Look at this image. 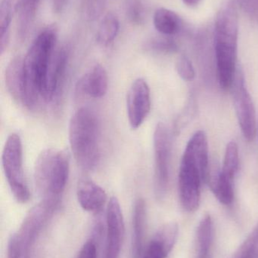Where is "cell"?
Masks as SVG:
<instances>
[{
  "mask_svg": "<svg viewBox=\"0 0 258 258\" xmlns=\"http://www.w3.org/2000/svg\"><path fill=\"white\" fill-rule=\"evenodd\" d=\"M57 30L53 26L44 29L33 41L23 59L24 92L22 104L32 109L43 100L45 81L53 58Z\"/></svg>",
  "mask_w": 258,
  "mask_h": 258,
  "instance_id": "1",
  "label": "cell"
},
{
  "mask_svg": "<svg viewBox=\"0 0 258 258\" xmlns=\"http://www.w3.org/2000/svg\"><path fill=\"white\" fill-rule=\"evenodd\" d=\"M239 21L236 8L227 5L222 8L215 21V46L220 86L231 89L236 77Z\"/></svg>",
  "mask_w": 258,
  "mask_h": 258,
  "instance_id": "2",
  "label": "cell"
},
{
  "mask_svg": "<svg viewBox=\"0 0 258 258\" xmlns=\"http://www.w3.org/2000/svg\"><path fill=\"white\" fill-rule=\"evenodd\" d=\"M69 143L80 168L92 170L100 158V125L93 110L81 107L74 113L69 125Z\"/></svg>",
  "mask_w": 258,
  "mask_h": 258,
  "instance_id": "3",
  "label": "cell"
},
{
  "mask_svg": "<svg viewBox=\"0 0 258 258\" xmlns=\"http://www.w3.org/2000/svg\"><path fill=\"white\" fill-rule=\"evenodd\" d=\"M69 159L66 151L56 149H47L39 155L33 177L42 198L60 201L68 183Z\"/></svg>",
  "mask_w": 258,
  "mask_h": 258,
  "instance_id": "4",
  "label": "cell"
},
{
  "mask_svg": "<svg viewBox=\"0 0 258 258\" xmlns=\"http://www.w3.org/2000/svg\"><path fill=\"white\" fill-rule=\"evenodd\" d=\"M3 171L15 200L26 203L30 197L23 168V147L21 138L12 134L6 140L2 155Z\"/></svg>",
  "mask_w": 258,
  "mask_h": 258,
  "instance_id": "5",
  "label": "cell"
},
{
  "mask_svg": "<svg viewBox=\"0 0 258 258\" xmlns=\"http://www.w3.org/2000/svg\"><path fill=\"white\" fill-rule=\"evenodd\" d=\"M231 89L235 110L242 135L247 141H254L257 132L255 107L247 89L242 70L237 69Z\"/></svg>",
  "mask_w": 258,
  "mask_h": 258,
  "instance_id": "6",
  "label": "cell"
},
{
  "mask_svg": "<svg viewBox=\"0 0 258 258\" xmlns=\"http://www.w3.org/2000/svg\"><path fill=\"white\" fill-rule=\"evenodd\" d=\"M59 200L43 199L26 215L16 235L24 248V255L34 243L39 232L59 205Z\"/></svg>",
  "mask_w": 258,
  "mask_h": 258,
  "instance_id": "7",
  "label": "cell"
},
{
  "mask_svg": "<svg viewBox=\"0 0 258 258\" xmlns=\"http://www.w3.org/2000/svg\"><path fill=\"white\" fill-rule=\"evenodd\" d=\"M154 185L156 194L163 197L169 183L171 140L166 125L159 122L154 132Z\"/></svg>",
  "mask_w": 258,
  "mask_h": 258,
  "instance_id": "8",
  "label": "cell"
},
{
  "mask_svg": "<svg viewBox=\"0 0 258 258\" xmlns=\"http://www.w3.org/2000/svg\"><path fill=\"white\" fill-rule=\"evenodd\" d=\"M205 182L198 170L190 162L182 159L178 176L180 203L185 210L194 212L201 201V188Z\"/></svg>",
  "mask_w": 258,
  "mask_h": 258,
  "instance_id": "9",
  "label": "cell"
},
{
  "mask_svg": "<svg viewBox=\"0 0 258 258\" xmlns=\"http://www.w3.org/2000/svg\"><path fill=\"white\" fill-rule=\"evenodd\" d=\"M127 116L133 129L139 128L151 110L150 89L145 80L137 79L128 91L127 98Z\"/></svg>",
  "mask_w": 258,
  "mask_h": 258,
  "instance_id": "10",
  "label": "cell"
},
{
  "mask_svg": "<svg viewBox=\"0 0 258 258\" xmlns=\"http://www.w3.org/2000/svg\"><path fill=\"white\" fill-rule=\"evenodd\" d=\"M107 239L104 258H118L124 238V216L116 197L110 199L106 211Z\"/></svg>",
  "mask_w": 258,
  "mask_h": 258,
  "instance_id": "11",
  "label": "cell"
},
{
  "mask_svg": "<svg viewBox=\"0 0 258 258\" xmlns=\"http://www.w3.org/2000/svg\"><path fill=\"white\" fill-rule=\"evenodd\" d=\"M68 59L69 52L65 48H61L51 58L44 91L43 101L45 102L54 101L60 95L66 74Z\"/></svg>",
  "mask_w": 258,
  "mask_h": 258,
  "instance_id": "12",
  "label": "cell"
},
{
  "mask_svg": "<svg viewBox=\"0 0 258 258\" xmlns=\"http://www.w3.org/2000/svg\"><path fill=\"white\" fill-rule=\"evenodd\" d=\"M178 233L177 223L164 224L154 233L139 258H166L177 242Z\"/></svg>",
  "mask_w": 258,
  "mask_h": 258,
  "instance_id": "13",
  "label": "cell"
},
{
  "mask_svg": "<svg viewBox=\"0 0 258 258\" xmlns=\"http://www.w3.org/2000/svg\"><path fill=\"white\" fill-rule=\"evenodd\" d=\"M182 159L192 164L207 181L209 175V142L204 131H198L192 135Z\"/></svg>",
  "mask_w": 258,
  "mask_h": 258,
  "instance_id": "14",
  "label": "cell"
},
{
  "mask_svg": "<svg viewBox=\"0 0 258 258\" xmlns=\"http://www.w3.org/2000/svg\"><path fill=\"white\" fill-rule=\"evenodd\" d=\"M109 88V77L101 65L95 64L77 82V94L92 98H101L106 95Z\"/></svg>",
  "mask_w": 258,
  "mask_h": 258,
  "instance_id": "15",
  "label": "cell"
},
{
  "mask_svg": "<svg viewBox=\"0 0 258 258\" xmlns=\"http://www.w3.org/2000/svg\"><path fill=\"white\" fill-rule=\"evenodd\" d=\"M77 197L80 206L86 212L97 213L107 201L106 191L89 179H82L77 185Z\"/></svg>",
  "mask_w": 258,
  "mask_h": 258,
  "instance_id": "16",
  "label": "cell"
},
{
  "mask_svg": "<svg viewBox=\"0 0 258 258\" xmlns=\"http://www.w3.org/2000/svg\"><path fill=\"white\" fill-rule=\"evenodd\" d=\"M133 222V253L134 258H139L144 249V237L146 224V206L142 199H138L135 203Z\"/></svg>",
  "mask_w": 258,
  "mask_h": 258,
  "instance_id": "17",
  "label": "cell"
},
{
  "mask_svg": "<svg viewBox=\"0 0 258 258\" xmlns=\"http://www.w3.org/2000/svg\"><path fill=\"white\" fill-rule=\"evenodd\" d=\"M6 85L10 95L15 101L22 103L24 92L23 59L15 57L11 60L6 71Z\"/></svg>",
  "mask_w": 258,
  "mask_h": 258,
  "instance_id": "18",
  "label": "cell"
},
{
  "mask_svg": "<svg viewBox=\"0 0 258 258\" xmlns=\"http://www.w3.org/2000/svg\"><path fill=\"white\" fill-rule=\"evenodd\" d=\"M40 0H19L18 4V36L21 40L26 39L36 18Z\"/></svg>",
  "mask_w": 258,
  "mask_h": 258,
  "instance_id": "19",
  "label": "cell"
},
{
  "mask_svg": "<svg viewBox=\"0 0 258 258\" xmlns=\"http://www.w3.org/2000/svg\"><path fill=\"white\" fill-rule=\"evenodd\" d=\"M211 189L218 201L225 206H230L234 199L233 181L221 174V170H215L209 175Z\"/></svg>",
  "mask_w": 258,
  "mask_h": 258,
  "instance_id": "20",
  "label": "cell"
},
{
  "mask_svg": "<svg viewBox=\"0 0 258 258\" xmlns=\"http://www.w3.org/2000/svg\"><path fill=\"white\" fill-rule=\"evenodd\" d=\"M214 224L212 217L205 215L197 229V258L212 257Z\"/></svg>",
  "mask_w": 258,
  "mask_h": 258,
  "instance_id": "21",
  "label": "cell"
},
{
  "mask_svg": "<svg viewBox=\"0 0 258 258\" xmlns=\"http://www.w3.org/2000/svg\"><path fill=\"white\" fill-rule=\"evenodd\" d=\"M153 22L156 30L165 36L177 34L182 25L180 17L175 12L165 8L156 10Z\"/></svg>",
  "mask_w": 258,
  "mask_h": 258,
  "instance_id": "22",
  "label": "cell"
},
{
  "mask_svg": "<svg viewBox=\"0 0 258 258\" xmlns=\"http://www.w3.org/2000/svg\"><path fill=\"white\" fill-rule=\"evenodd\" d=\"M120 24L116 15L108 14L103 18L97 32L96 39L101 45H109L115 40L119 32Z\"/></svg>",
  "mask_w": 258,
  "mask_h": 258,
  "instance_id": "23",
  "label": "cell"
},
{
  "mask_svg": "<svg viewBox=\"0 0 258 258\" xmlns=\"http://www.w3.org/2000/svg\"><path fill=\"white\" fill-rule=\"evenodd\" d=\"M15 0H2L0 6V51L2 54L7 48L9 29Z\"/></svg>",
  "mask_w": 258,
  "mask_h": 258,
  "instance_id": "24",
  "label": "cell"
},
{
  "mask_svg": "<svg viewBox=\"0 0 258 258\" xmlns=\"http://www.w3.org/2000/svg\"><path fill=\"white\" fill-rule=\"evenodd\" d=\"M239 168V147L235 141L227 144L224 155V164L221 169V174L233 181Z\"/></svg>",
  "mask_w": 258,
  "mask_h": 258,
  "instance_id": "25",
  "label": "cell"
},
{
  "mask_svg": "<svg viewBox=\"0 0 258 258\" xmlns=\"http://www.w3.org/2000/svg\"><path fill=\"white\" fill-rule=\"evenodd\" d=\"M107 0H81L80 8L83 18L88 21L98 19L106 9Z\"/></svg>",
  "mask_w": 258,
  "mask_h": 258,
  "instance_id": "26",
  "label": "cell"
},
{
  "mask_svg": "<svg viewBox=\"0 0 258 258\" xmlns=\"http://www.w3.org/2000/svg\"><path fill=\"white\" fill-rule=\"evenodd\" d=\"M235 258H258V224L241 245Z\"/></svg>",
  "mask_w": 258,
  "mask_h": 258,
  "instance_id": "27",
  "label": "cell"
},
{
  "mask_svg": "<svg viewBox=\"0 0 258 258\" xmlns=\"http://www.w3.org/2000/svg\"><path fill=\"white\" fill-rule=\"evenodd\" d=\"M178 75L185 81H192L195 77V69L191 60L186 56L179 57L176 63Z\"/></svg>",
  "mask_w": 258,
  "mask_h": 258,
  "instance_id": "28",
  "label": "cell"
},
{
  "mask_svg": "<svg viewBox=\"0 0 258 258\" xmlns=\"http://www.w3.org/2000/svg\"><path fill=\"white\" fill-rule=\"evenodd\" d=\"M127 15L129 20L135 24L143 22L144 10L140 0H130L127 6Z\"/></svg>",
  "mask_w": 258,
  "mask_h": 258,
  "instance_id": "29",
  "label": "cell"
},
{
  "mask_svg": "<svg viewBox=\"0 0 258 258\" xmlns=\"http://www.w3.org/2000/svg\"><path fill=\"white\" fill-rule=\"evenodd\" d=\"M148 48L160 52H172L177 50V45L168 39H156L148 43Z\"/></svg>",
  "mask_w": 258,
  "mask_h": 258,
  "instance_id": "30",
  "label": "cell"
},
{
  "mask_svg": "<svg viewBox=\"0 0 258 258\" xmlns=\"http://www.w3.org/2000/svg\"><path fill=\"white\" fill-rule=\"evenodd\" d=\"M7 253L8 258H21L25 256L24 248L16 233L12 234L9 239L8 242Z\"/></svg>",
  "mask_w": 258,
  "mask_h": 258,
  "instance_id": "31",
  "label": "cell"
},
{
  "mask_svg": "<svg viewBox=\"0 0 258 258\" xmlns=\"http://www.w3.org/2000/svg\"><path fill=\"white\" fill-rule=\"evenodd\" d=\"M78 258H97L96 245L93 240H89L83 245Z\"/></svg>",
  "mask_w": 258,
  "mask_h": 258,
  "instance_id": "32",
  "label": "cell"
},
{
  "mask_svg": "<svg viewBox=\"0 0 258 258\" xmlns=\"http://www.w3.org/2000/svg\"><path fill=\"white\" fill-rule=\"evenodd\" d=\"M68 0H53V9L56 13L62 12Z\"/></svg>",
  "mask_w": 258,
  "mask_h": 258,
  "instance_id": "33",
  "label": "cell"
},
{
  "mask_svg": "<svg viewBox=\"0 0 258 258\" xmlns=\"http://www.w3.org/2000/svg\"><path fill=\"white\" fill-rule=\"evenodd\" d=\"M248 6L254 10H258V0H246Z\"/></svg>",
  "mask_w": 258,
  "mask_h": 258,
  "instance_id": "34",
  "label": "cell"
},
{
  "mask_svg": "<svg viewBox=\"0 0 258 258\" xmlns=\"http://www.w3.org/2000/svg\"><path fill=\"white\" fill-rule=\"evenodd\" d=\"M200 0H183V3H184L186 6H191V7L197 6Z\"/></svg>",
  "mask_w": 258,
  "mask_h": 258,
  "instance_id": "35",
  "label": "cell"
},
{
  "mask_svg": "<svg viewBox=\"0 0 258 258\" xmlns=\"http://www.w3.org/2000/svg\"><path fill=\"white\" fill-rule=\"evenodd\" d=\"M257 135H258V123H257Z\"/></svg>",
  "mask_w": 258,
  "mask_h": 258,
  "instance_id": "36",
  "label": "cell"
}]
</instances>
